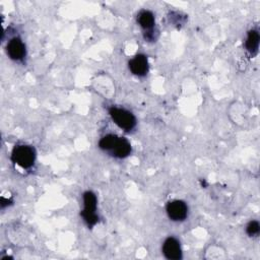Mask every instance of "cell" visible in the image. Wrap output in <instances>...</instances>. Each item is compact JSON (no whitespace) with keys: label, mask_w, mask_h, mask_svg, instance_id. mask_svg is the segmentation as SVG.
Returning a JSON list of instances; mask_svg holds the SVG:
<instances>
[{"label":"cell","mask_w":260,"mask_h":260,"mask_svg":"<svg viewBox=\"0 0 260 260\" xmlns=\"http://www.w3.org/2000/svg\"><path fill=\"white\" fill-rule=\"evenodd\" d=\"M11 160L22 169L30 168L36 160V150L34 147L25 144L14 146L11 152Z\"/></svg>","instance_id":"1"},{"label":"cell","mask_w":260,"mask_h":260,"mask_svg":"<svg viewBox=\"0 0 260 260\" xmlns=\"http://www.w3.org/2000/svg\"><path fill=\"white\" fill-rule=\"evenodd\" d=\"M109 114L114 123L125 131L132 130L136 125V118L134 115L125 109L112 107L109 110Z\"/></svg>","instance_id":"2"},{"label":"cell","mask_w":260,"mask_h":260,"mask_svg":"<svg viewBox=\"0 0 260 260\" xmlns=\"http://www.w3.org/2000/svg\"><path fill=\"white\" fill-rule=\"evenodd\" d=\"M83 210L81 211V216L83 217L84 221L88 226L94 225L99 217L95 213L96 210V196L91 191H86L83 193Z\"/></svg>","instance_id":"3"},{"label":"cell","mask_w":260,"mask_h":260,"mask_svg":"<svg viewBox=\"0 0 260 260\" xmlns=\"http://www.w3.org/2000/svg\"><path fill=\"white\" fill-rule=\"evenodd\" d=\"M168 216L174 221H181L187 217L188 206L182 200H173L167 205Z\"/></svg>","instance_id":"4"},{"label":"cell","mask_w":260,"mask_h":260,"mask_svg":"<svg viewBox=\"0 0 260 260\" xmlns=\"http://www.w3.org/2000/svg\"><path fill=\"white\" fill-rule=\"evenodd\" d=\"M162 253L167 259L179 260L182 258V250L179 241L174 237H169L162 244Z\"/></svg>","instance_id":"5"},{"label":"cell","mask_w":260,"mask_h":260,"mask_svg":"<svg viewBox=\"0 0 260 260\" xmlns=\"http://www.w3.org/2000/svg\"><path fill=\"white\" fill-rule=\"evenodd\" d=\"M6 51L10 59L15 61L22 60L26 53L25 46L19 38H12L7 44Z\"/></svg>","instance_id":"6"},{"label":"cell","mask_w":260,"mask_h":260,"mask_svg":"<svg viewBox=\"0 0 260 260\" xmlns=\"http://www.w3.org/2000/svg\"><path fill=\"white\" fill-rule=\"evenodd\" d=\"M130 71L137 76H144L148 72V60L143 54H137L129 61Z\"/></svg>","instance_id":"7"},{"label":"cell","mask_w":260,"mask_h":260,"mask_svg":"<svg viewBox=\"0 0 260 260\" xmlns=\"http://www.w3.org/2000/svg\"><path fill=\"white\" fill-rule=\"evenodd\" d=\"M112 154L118 158H124L131 152V144L124 137H118L114 147L111 150Z\"/></svg>","instance_id":"8"},{"label":"cell","mask_w":260,"mask_h":260,"mask_svg":"<svg viewBox=\"0 0 260 260\" xmlns=\"http://www.w3.org/2000/svg\"><path fill=\"white\" fill-rule=\"evenodd\" d=\"M137 21L139 23V25L145 30L147 31L146 34H151L152 32V28L154 26V15L151 11L149 10H142L139 12L138 17H137Z\"/></svg>","instance_id":"9"},{"label":"cell","mask_w":260,"mask_h":260,"mask_svg":"<svg viewBox=\"0 0 260 260\" xmlns=\"http://www.w3.org/2000/svg\"><path fill=\"white\" fill-rule=\"evenodd\" d=\"M259 32L256 29H251L248 31V36L245 42L246 50L253 56L257 53L259 47Z\"/></svg>","instance_id":"10"},{"label":"cell","mask_w":260,"mask_h":260,"mask_svg":"<svg viewBox=\"0 0 260 260\" xmlns=\"http://www.w3.org/2000/svg\"><path fill=\"white\" fill-rule=\"evenodd\" d=\"M118 139L117 135L114 134H108L106 136H104L103 138H101L100 142H99V146L101 149L103 150H107V151H111L112 148L114 147L116 141Z\"/></svg>","instance_id":"11"},{"label":"cell","mask_w":260,"mask_h":260,"mask_svg":"<svg viewBox=\"0 0 260 260\" xmlns=\"http://www.w3.org/2000/svg\"><path fill=\"white\" fill-rule=\"evenodd\" d=\"M259 231H260V225H259V222L257 220H251L248 224H247V228H246V232L247 234L252 237V236H257L259 234Z\"/></svg>","instance_id":"12"}]
</instances>
